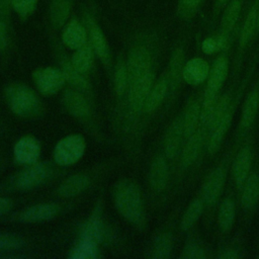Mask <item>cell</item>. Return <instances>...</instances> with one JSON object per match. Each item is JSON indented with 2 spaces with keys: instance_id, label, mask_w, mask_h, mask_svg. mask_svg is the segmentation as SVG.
Listing matches in <instances>:
<instances>
[{
  "instance_id": "1f68e13d",
  "label": "cell",
  "mask_w": 259,
  "mask_h": 259,
  "mask_svg": "<svg viewBox=\"0 0 259 259\" xmlns=\"http://www.w3.org/2000/svg\"><path fill=\"white\" fill-rule=\"evenodd\" d=\"M98 244L94 241L80 238L72 249L69 257L73 259H93L97 257Z\"/></svg>"
},
{
  "instance_id": "8d00e7d4",
  "label": "cell",
  "mask_w": 259,
  "mask_h": 259,
  "mask_svg": "<svg viewBox=\"0 0 259 259\" xmlns=\"http://www.w3.org/2000/svg\"><path fill=\"white\" fill-rule=\"evenodd\" d=\"M62 71L65 75L66 82H69L75 88H78L80 90H86L88 88V83L83 78V76H82L83 74H81L80 72L75 70L69 61H66L63 63Z\"/></svg>"
},
{
  "instance_id": "9c48e42d",
  "label": "cell",
  "mask_w": 259,
  "mask_h": 259,
  "mask_svg": "<svg viewBox=\"0 0 259 259\" xmlns=\"http://www.w3.org/2000/svg\"><path fill=\"white\" fill-rule=\"evenodd\" d=\"M86 28L88 33V41L90 42L95 55L102 61L104 65L110 63V50L103 30L98 25L91 14H86Z\"/></svg>"
},
{
  "instance_id": "74e56055",
  "label": "cell",
  "mask_w": 259,
  "mask_h": 259,
  "mask_svg": "<svg viewBox=\"0 0 259 259\" xmlns=\"http://www.w3.org/2000/svg\"><path fill=\"white\" fill-rule=\"evenodd\" d=\"M38 0H12V10L21 20L30 17L37 8Z\"/></svg>"
},
{
  "instance_id": "e575fe53",
  "label": "cell",
  "mask_w": 259,
  "mask_h": 259,
  "mask_svg": "<svg viewBox=\"0 0 259 259\" xmlns=\"http://www.w3.org/2000/svg\"><path fill=\"white\" fill-rule=\"evenodd\" d=\"M234 220H235L234 203L230 199H225L221 203L219 213H218V222H219L220 228L225 232L229 231L234 224Z\"/></svg>"
},
{
  "instance_id": "ffe728a7",
  "label": "cell",
  "mask_w": 259,
  "mask_h": 259,
  "mask_svg": "<svg viewBox=\"0 0 259 259\" xmlns=\"http://www.w3.org/2000/svg\"><path fill=\"white\" fill-rule=\"evenodd\" d=\"M72 9V0H52L49 9L50 21L56 28H61L68 22Z\"/></svg>"
},
{
  "instance_id": "52a82bcc",
  "label": "cell",
  "mask_w": 259,
  "mask_h": 259,
  "mask_svg": "<svg viewBox=\"0 0 259 259\" xmlns=\"http://www.w3.org/2000/svg\"><path fill=\"white\" fill-rule=\"evenodd\" d=\"M32 78L37 90L44 95L58 93L66 83V78L62 70L53 67L39 68L32 74Z\"/></svg>"
},
{
  "instance_id": "8fae6325",
  "label": "cell",
  "mask_w": 259,
  "mask_h": 259,
  "mask_svg": "<svg viewBox=\"0 0 259 259\" xmlns=\"http://www.w3.org/2000/svg\"><path fill=\"white\" fill-rule=\"evenodd\" d=\"M14 159L19 164L31 165L36 163L40 155L39 142L31 136L22 137L13 148Z\"/></svg>"
},
{
  "instance_id": "44dd1931",
  "label": "cell",
  "mask_w": 259,
  "mask_h": 259,
  "mask_svg": "<svg viewBox=\"0 0 259 259\" xmlns=\"http://www.w3.org/2000/svg\"><path fill=\"white\" fill-rule=\"evenodd\" d=\"M250 167H251V154H250L249 148L245 147L239 151L233 167L234 179L239 188H242L245 181L247 180L249 176Z\"/></svg>"
},
{
  "instance_id": "9a60e30c",
  "label": "cell",
  "mask_w": 259,
  "mask_h": 259,
  "mask_svg": "<svg viewBox=\"0 0 259 259\" xmlns=\"http://www.w3.org/2000/svg\"><path fill=\"white\" fill-rule=\"evenodd\" d=\"M259 5V0H255V2L249 7L244 21L242 23L239 39H238V58L240 59L243 55V52L251 41V39L255 36L256 29V17H257V9Z\"/></svg>"
},
{
  "instance_id": "6da1fadb",
  "label": "cell",
  "mask_w": 259,
  "mask_h": 259,
  "mask_svg": "<svg viewBox=\"0 0 259 259\" xmlns=\"http://www.w3.org/2000/svg\"><path fill=\"white\" fill-rule=\"evenodd\" d=\"M117 211L131 224L138 225L144 219V206L138 185L130 179L118 180L112 190Z\"/></svg>"
},
{
  "instance_id": "7402d4cb",
  "label": "cell",
  "mask_w": 259,
  "mask_h": 259,
  "mask_svg": "<svg viewBox=\"0 0 259 259\" xmlns=\"http://www.w3.org/2000/svg\"><path fill=\"white\" fill-rule=\"evenodd\" d=\"M89 185V178L84 174H75L67 178L58 188L62 197H73L83 192Z\"/></svg>"
},
{
  "instance_id": "4316f807",
  "label": "cell",
  "mask_w": 259,
  "mask_h": 259,
  "mask_svg": "<svg viewBox=\"0 0 259 259\" xmlns=\"http://www.w3.org/2000/svg\"><path fill=\"white\" fill-rule=\"evenodd\" d=\"M259 107V91L254 89L246 98L242 109L241 131H247L252 124Z\"/></svg>"
},
{
  "instance_id": "ba28073f",
  "label": "cell",
  "mask_w": 259,
  "mask_h": 259,
  "mask_svg": "<svg viewBox=\"0 0 259 259\" xmlns=\"http://www.w3.org/2000/svg\"><path fill=\"white\" fill-rule=\"evenodd\" d=\"M50 174L51 168L47 163H34L19 172L14 177L13 184L19 190H29L42 184Z\"/></svg>"
},
{
  "instance_id": "e0dca14e",
  "label": "cell",
  "mask_w": 259,
  "mask_h": 259,
  "mask_svg": "<svg viewBox=\"0 0 259 259\" xmlns=\"http://www.w3.org/2000/svg\"><path fill=\"white\" fill-rule=\"evenodd\" d=\"M225 182V173L221 167L215 168L208 176L203 186V200L206 204L211 205L219 199Z\"/></svg>"
},
{
  "instance_id": "5bb4252c",
  "label": "cell",
  "mask_w": 259,
  "mask_h": 259,
  "mask_svg": "<svg viewBox=\"0 0 259 259\" xmlns=\"http://www.w3.org/2000/svg\"><path fill=\"white\" fill-rule=\"evenodd\" d=\"M62 40L63 44L71 50L75 51L81 48L88 41L86 26H84L78 19L72 18L64 27Z\"/></svg>"
},
{
  "instance_id": "f1b7e54d",
  "label": "cell",
  "mask_w": 259,
  "mask_h": 259,
  "mask_svg": "<svg viewBox=\"0 0 259 259\" xmlns=\"http://www.w3.org/2000/svg\"><path fill=\"white\" fill-rule=\"evenodd\" d=\"M168 84L169 83L166 78H162L154 84L144 104L145 111L152 112L155 109H157V107L161 104V102L166 96V93L168 90Z\"/></svg>"
},
{
  "instance_id": "5b68a950",
  "label": "cell",
  "mask_w": 259,
  "mask_h": 259,
  "mask_svg": "<svg viewBox=\"0 0 259 259\" xmlns=\"http://www.w3.org/2000/svg\"><path fill=\"white\" fill-rule=\"evenodd\" d=\"M227 97L228 96H225L221 100H218L213 110L212 118L209 124L210 131L207 142V151L209 154H214L218 151L231 124L234 106L230 104L229 98Z\"/></svg>"
},
{
  "instance_id": "7bdbcfd3",
  "label": "cell",
  "mask_w": 259,
  "mask_h": 259,
  "mask_svg": "<svg viewBox=\"0 0 259 259\" xmlns=\"http://www.w3.org/2000/svg\"><path fill=\"white\" fill-rule=\"evenodd\" d=\"M9 41V20L0 17V52L7 49Z\"/></svg>"
},
{
  "instance_id": "836d02e7",
  "label": "cell",
  "mask_w": 259,
  "mask_h": 259,
  "mask_svg": "<svg viewBox=\"0 0 259 259\" xmlns=\"http://www.w3.org/2000/svg\"><path fill=\"white\" fill-rule=\"evenodd\" d=\"M173 241L172 237L168 233H162L158 235L152 245V257L156 259H166L170 257L172 251Z\"/></svg>"
},
{
  "instance_id": "c3c4849f",
  "label": "cell",
  "mask_w": 259,
  "mask_h": 259,
  "mask_svg": "<svg viewBox=\"0 0 259 259\" xmlns=\"http://www.w3.org/2000/svg\"><path fill=\"white\" fill-rule=\"evenodd\" d=\"M259 34V5L257 9V17H256V29H255V36Z\"/></svg>"
},
{
  "instance_id": "7dc6e473",
  "label": "cell",
  "mask_w": 259,
  "mask_h": 259,
  "mask_svg": "<svg viewBox=\"0 0 259 259\" xmlns=\"http://www.w3.org/2000/svg\"><path fill=\"white\" fill-rule=\"evenodd\" d=\"M220 258H224V259H232V258H236L238 257V254H237V251L234 250V249H227L225 251H223L222 254L219 255Z\"/></svg>"
},
{
  "instance_id": "4dcf8cb0",
  "label": "cell",
  "mask_w": 259,
  "mask_h": 259,
  "mask_svg": "<svg viewBox=\"0 0 259 259\" xmlns=\"http://www.w3.org/2000/svg\"><path fill=\"white\" fill-rule=\"evenodd\" d=\"M200 112L201 107L197 101H192L187 105L184 115L182 116L185 138H189L192 134L195 133L197 122L200 119Z\"/></svg>"
},
{
  "instance_id": "7a4b0ae2",
  "label": "cell",
  "mask_w": 259,
  "mask_h": 259,
  "mask_svg": "<svg viewBox=\"0 0 259 259\" xmlns=\"http://www.w3.org/2000/svg\"><path fill=\"white\" fill-rule=\"evenodd\" d=\"M229 61L225 56L218 57L210 68L204 93V100L200 112V120L204 126H209L213 110L218 103V94L227 78Z\"/></svg>"
},
{
  "instance_id": "7c38bea8",
  "label": "cell",
  "mask_w": 259,
  "mask_h": 259,
  "mask_svg": "<svg viewBox=\"0 0 259 259\" xmlns=\"http://www.w3.org/2000/svg\"><path fill=\"white\" fill-rule=\"evenodd\" d=\"M154 81L155 73L152 70L147 75L128 86V99L131 106L135 110H139L140 108H142V106H144L146 99L154 86Z\"/></svg>"
},
{
  "instance_id": "d590c367",
  "label": "cell",
  "mask_w": 259,
  "mask_h": 259,
  "mask_svg": "<svg viewBox=\"0 0 259 259\" xmlns=\"http://www.w3.org/2000/svg\"><path fill=\"white\" fill-rule=\"evenodd\" d=\"M202 212V202L199 199H195L190 202L188 207L186 208L182 220H181V228L184 231L189 230L198 220Z\"/></svg>"
},
{
  "instance_id": "484cf974",
  "label": "cell",
  "mask_w": 259,
  "mask_h": 259,
  "mask_svg": "<svg viewBox=\"0 0 259 259\" xmlns=\"http://www.w3.org/2000/svg\"><path fill=\"white\" fill-rule=\"evenodd\" d=\"M243 187L241 203L245 209L249 210L254 208L259 199V177L255 173L251 174L248 176Z\"/></svg>"
},
{
  "instance_id": "4fadbf2b",
  "label": "cell",
  "mask_w": 259,
  "mask_h": 259,
  "mask_svg": "<svg viewBox=\"0 0 259 259\" xmlns=\"http://www.w3.org/2000/svg\"><path fill=\"white\" fill-rule=\"evenodd\" d=\"M210 67L202 58H192L183 65L182 79L189 85H199L209 75Z\"/></svg>"
},
{
  "instance_id": "f546056e",
  "label": "cell",
  "mask_w": 259,
  "mask_h": 259,
  "mask_svg": "<svg viewBox=\"0 0 259 259\" xmlns=\"http://www.w3.org/2000/svg\"><path fill=\"white\" fill-rule=\"evenodd\" d=\"M201 142L202 136L199 131L195 132L189 138H187V143L182 153V166L184 168L189 167L196 160L200 151Z\"/></svg>"
},
{
  "instance_id": "8992f818",
  "label": "cell",
  "mask_w": 259,
  "mask_h": 259,
  "mask_svg": "<svg viewBox=\"0 0 259 259\" xmlns=\"http://www.w3.org/2000/svg\"><path fill=\"white\" fill-rule=\"evenodd\" d=\"M86 148L85 140L80 135H70L58 142L54 150V159L60 166L75 164L83 156Z\"/></svg>"
},
{
  "instance_id": "bcb514c9",
  "label": "cell",
  "mask_w": 259,
  "mask_h": 259,
  "mask_svg": "<svg viewBox=\"0 0 259 259\" xmlns=\"http://www.w3.org/2000/svg\"><path fill=\"white\" fill-rule=\"evenodd\" d=\"M12 207V201L5 197H0V215L7 213Z\"/></svg>"
},
{
  "instance_id": "277c9868",
  "label": "cell",
  "mask_w": 259,
  "mask_h": 259,
  "mask_svg": "<svg viewBox=\"0 0 259 259\" xmlns=\"http://www.w3.org/2000/svg\"><path fill=\"white\" fill-rule=\"evenodd\" d=\"M147 40L148 38H141L132 47L128 53L125 62L128 86L153 70L154 54L151 45Z\"/></svg>"
},
{
  "instance_id": "ee69618b",
  "label": "cell",
  "mask_w": 259,
  "mask_h": 259,
  "mask_svg": "<svg viewBox=\"0 0 259 259\" xmlns=\"http://www.w3.org/2000/svg\"><path fill=\"white\" fill-rule=\"evenodd\" d=\"M231 0H213L211 10V22H215L219 16H221L223 10Z\"/></svg>"
},
{
  "instance_id": "3957f363",
  "label": "cell",
  "mask_w": 259,
  "mask_h": 259,
  "mask_svg": "<svg viewBox=\"0 0 259 259\" xmlns=\"http://www.w3.org/2000/svg\"><path fill=\"white\" fill-rule=\"evenodd\" d=\"M5 98L10 109L18 116L31 117L41 110V104L35 93L23 84H12L5 90Z\"/></svg>"
},
{
  "instance_id": "2e32d148",
  "label": "cell",
  "mask_w": 259,
  "mask_h": 259,
  "mask_svg": "<svg viewBox=\"0 0 259 259\" xmlns=\"http://www.w3.org/2000/svg\"><path fill=\"white\" fill-rule=\"evenodd\" d=\"M59 212V206L55 203H38L24 209L19 214V221L23 223H39L54 219Z\"/></svg>"
},
{
  "instance_id": "d6a6232c",
  "label": "cell",
  "mask_w": 259,
  "mask_h": 259,
  "mask_svg": "<svg viewBox=\"0 0 259 259\" xmlns=\"http://www.w3.org/2000/svg\"><path fill=\"white\" fill-rule=\"evenodd\" d=\"M205 0H177L176 14L184 21L193 19L202 8Z\"/></svg>"
},
{
  "instance_id": "f35d334b",
  "label": "cell",
  "mask_w": 259,
  "mask_h": 259,
  "mask_svg": "<svg viewBox=\"0 0 259 259\" xmlns=\"http://www.w3.org/2000/svg\"><path fill=\"white\" fill-rule=\"evenodd\" d=\"M228 48L229 46L219 33L205 37L201 42V51L205 55H214L222 50H226Z\"/></svg>"
},
{
  "instance_id": "603a6c76",
  "label": "cell",
  "mask_w": 259,
  "mask_h": 259,
  "mask_svg": "<svg viewBox=\"0 0 259 259\" xmlns=\"http://www.w3.org/2000/svg\"><path fill=\"white\" fill-rule=\"evenodd\" d=\"M94 55L95 53L90 42L87 41L84 46L75 50L74 54L71 57L70 63L75 70H77L81 74H85L91 69L93 65Z\"/></svg>"
},
{
  "instance_id": "83f0119b",
  "label": "cell",
  "mask_w": 259,
  "mask_h": 259,
  "mask_svg": "<svg viewBox=\"0 0 259 259\" xmlns=\"http://www.w3.org/2000/svg\"><path fill=\"white\" fill-rule=\"evenodd\" d=\"M184 65V52L181 47L176 48L170 58L168 68V83L174 89L182 78V69Z\"/></svg>"
},
{
  "instance_id": "30bf717a",
  "label": "cell",
  "mask_w": 259,
  "mask_h": 259,
  "mask_svg": "<svg viewBox=\"0 0 259 259\" xmlns=\"http://www.w3.org/2000/svg\"><path fill=\"white\" fill-rule=\"evenodd\" d=\"M244 0H231L221 14L220 28L218 33L230 46L233 32L239 22Z\"/></svg>"
},
{
  "instance_id": "ac0fdd59",
  "label": "cell",
  "mask_w": 259,
  "mask_h": 259,
  "mask_svg": "<svg viewBox=\"0 0 259 259\" xmlns=\"http://www.w3.org/2000/svg\"><path fill=\"white\" fill-rule=\"evenodd\" d=\"M183 137H184L183 121H182V116H180L172 122L166 135L165 154L169 159H172L177 155Z\"/></svg>"
},
{
  "instance_id": "d4e9b609",
  "label": "cell",
  "mask_w": 259,
  "mask_h": 259,
  "mask_svg": "<svg viewBox=\"0 0 259 259\" xmlns=\"http://www.w3.org/2000/svg\"><path fill=\"white\" fill-rule=\"evenodd\" d=\"M103 224L99 214V209H95L92 215L86 221L82 227L80 238L88 239L99 244L103 238Z\"/></svg>"
},
{
  "instance_id": "f6af8a7d",
  "label": "cell",
  "mask_w": 259,
  "mask_h": 259,
  "mask_svg": "<svg viewBox=\"0 0 259 259\" xmlns=\"http://www.w3.org/2000/svg\"><path fill=\"white\" fill-rule=\"evenodd\" d=\"M12 10V0H0V17L8 19L10 18V12Z\"/></svg>"
},
{
  "instance_id": "ab89813d",
  "label": "cell",
  "mask_w": 259,
  "mask_h": 259,
  "mask_svg": "<svg viewBox=\"0 0 259 259\" xmlns=\"http://www.w3.org/2000/svg\"><path fill=\"white\" fill-rule=\"evenodd\" d=\"M113 82H114L115 93L121 96L124 93L125 89L128 87V77H127L125 62L120 61L117 63L115 72H114Z\"/></svg>"
},
{
  "instance_id": "60d3db41",
  "label": "cell",
  "mask_w": 259,
  "mask_h": 259,
  "mask_svg": "<svg viewBox=\"0 0 259 259\" xmlns=\"http://www.w3.org/2000/svg\"><path fill=\"white\" fill-rule=\"evenodd\" d=\"M24 241L13 234L0 233V252H11L22 248Z\"/></svg>"
},
{
  "instance_id": "b9f144b4",
  "label": "cell",
  "mask_w": 259,
  "mask_h": 259,
  "mask_svg": "<svg viewBox=\"0 0 259 259\" xmlns=\"http://www.w3.org/2000/svg\"><path fill=\"white\" fill-rule=\"evenodd\" d=\"M181 257L185 259H201L205 257V252L197 243L189 242L185 245Z\"/></svg>"
},
{
  "instance_id": "d6986e66",
  "label": "cell",
  "mask_w": 259,
  "mask_h": 259,
  "mask_svg": "<svg viewBox=\"0 0 259 259\" xmlns=\"http://www.w3.org/2000/svg\"><path fill=\"white\" fill-rule=\"evenodd\" d=\"M63 103L69 113L76 117H86L90 113L88 102L77 91H67L63 96Z\"/></svg>"
},
{
  "instance_id": "cb8c5ba5",
  "label": "cell",
  "mask_w": 259,
  "mask_h": 259,
  "mask_svg": "<svg viewBox=\"0 0 259 259\" xmlns=\"http://www.w3.org/2000/svg\"><path fill=\"white\" fill-rule=\"evenodd\" d=\"M150 183L156 191L163 190L168 181V166L165 159L158 156L152 163L150 168Z\"/></svg>"
}]
</instances>
